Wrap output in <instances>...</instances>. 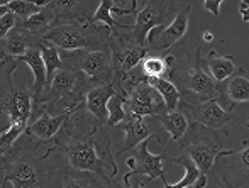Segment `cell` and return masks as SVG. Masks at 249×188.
<instances>
[{"label": "cell", "mask_w": 249, "mask_h": 188, "mask_svg": "<svg viewBox=\"0 0 249 188\" xmlns=\"http://www.w3.org/2000/svg\"><path fill=\"white\" fill-rule=\"evenodd\" d=\"M87 112L82 109L70 114L61 131L50 142H41L44 156L61 151L68 163V168L75 171H87L97 175L105 185L117 180V163L112 153V137L108 127L92 120L89 131H83L82 124Z\"/></svg>", "instance_id": "cell-1"}, {"label": "cell", "mask_w": 249, "mask_h": 188, "mask_svg": "<svg viewBox=\"0 0 249 188\" xmlns=\"http://www.w3.org/2000/svg\"><path fill=\"white\" fill-rule=\"evenodd\" d=\"M46 159L41 142L22 134L0 158V188H5L9 182L12 188H46L44 183L51 182V168L46 166Z\"/></svg>", "instance_id": "cell-2"}, {"label": "cell", "mask_w": 249, "mask_h": 188, "mask_svg": "<svg viewBox=\"0 0 249 188\" xmlns=\"http://www.w3.org/2000/svg\"><path fill=\"white\" fill-rule=\"evenodd\" d=\"M178 146L183 156L190 158L205 175L222 156H229L236 151V149H224L217 132L209 131L195 122H190L183 137L178 141Z\"/></svg>", "instance_id": "cell-3"}, {"label": "cell", "mask_w": 249, "mask_h": 188, "mask_svg": "<svg viewBox=\"0 0 249 188\" xmlns=\"http://www.w3.org/2000/svg\"><path fill=\"white\" fill-rule=\"evenodd\" d=\"M108 36H110V33L104 26L68 22L56 26L43 39L54 44L61 51H78L107 48Z\"/></svg>", "instance_id": "cell-4"}, {"label": "cell", "mask_w": 249, "mask_h": 188, "mask_svg": "<svg viewBox=\"0 0 249 188\" xmlns=\"http://www.w3.org/2000/svg\"><path fill=\"white\" fill-rule=\"evenodd\" d=\"M107 48L110 51L112 66H114V83L112 85L117 92V88L125 80V76L141 65L144 56L149 53V48L139 44L132 37L129 24H125L119 31H112L110 36H108Z\"/></svg>", "instance_id": "cell-5"}, {"label": "cell", "mask_w": 249, "mask_h": 188, "mask_svg": "<svg viewBox=\"0 0 249 188\" xmlns=\"http://www.w3.org/2000/svg\"><path fill=\"white\" fill-rule=\"evenodd\" d=\"M178 107L183 110L190 122L200 124L217 134H231V131L236 127H248L246 117L226 110L217 100L187 102L181 99Z\"/></svg>", "instance_id": "cell-6"}, {"label": "cell", "mask_w": 249, "mask_h": 188, "mask_svg": "<svg viewBox=\"0 0 249 188\" xmlns=\"http://www.w3.org/2000/svg\"><path fill=\"white\" fill-rule=\"evenodd\" d=\"M183 3L185 2H175V0H149V2L136 0V22L131 26L132 37L142 46H148V34L173 19Z\"/></svg>", "instance_id": "cell-7"}, {"label": "cell", "mask_w": 249, "mask_h": 188, "mask_svg": "<svg viewBox=\"0 0 249 188\" xmlns=\"http://www.w3.org/2000/svg\"><path fill=\"white\" fill-rule=\"evenodd\" d=\"M59 56H61L65 66L78 69L93 82L114 83V66H112V56L108 48L78 51L59 50Z\"/></svg>", "instance_id": "cell-8"}, {"label": "cell", "mask_w": 249, "mask_h": 188, "mask_svg": "<svg viewBox=\"0 0 249 188\" xmlns=\"http://www.w3.org/2000/svg\"><path fill=\"white\" fill-rule=\"evenodd\" d=\"M115 127L124 131L125 136L124 141L117 146L114 156H122L125 153H131L132 149L138 148L142 141H146L149 137H154L158 141V144L161 146H166V142L170 141L164 129L161 127L160 117H141L127 112L125 119Z\"/></svg>", "instance_id": "cell-9"}, {"label": "cell", "mask_w": 249, "mask_h": 188, "mask_svg": "<svg viewBox=\"0 0 249 188\" xmlns=\"http://www.w3.org/2000/svg\"><path fill=\"white\" fill-rule=\"evenodd\" d=\"M194 2H185L183 7L175 14L166 27H156L148 34L149 51L171 53L177 46H181L187 39L188 27H190V14Z\"/></svg>", "instance_id": "cell-10"}, {"label": "cell", "mask_w": 249, "mask_h": 188, "mask_svg": "<svg viewBox=\"0 0 249 188\" xmlns=\"http://www.w3.org/2000/svg\"><path fill=\"white\" fill-rule=\"evenodd\" d=\"M187 66V75L175 82V85L178 86L181 95L185 97L187 93H195L200 99V102H203V100H215L217 83L213 82L212 76L203 68L202 46H198L194 53L188 54Z\"/></svg>", "instance_id": "cell-11"}, {"label": "cell", "mask_w": 249, "mask_h": 188, "mask_svg": "<svg viewBox=\"0 0 249 188\" xmlns=\"http://www.w3.org/2000/svg\"><path fill=\"white\" fill-rule=\"evenodd\" d=\"M149 139L142 141L138 148H134L131 151V158L127 159V165L131 166L127 173H124L125 176H146V182L151 183L154 180H163L164 178V168L163 163L166 159L168 149H164L160 154H153L149 151Z\"/></svg>", "instance_id": "cell-12"}, {"label": "cell", "mask_w": 249, "mask_h": 188, "mask_svg": "<svg viewBox=\"0 0 249 188\" xmlns=\"http://www.w3.org/2000/svg\"><path fill=\"white\" fill-rule=\"evenodd\" d=\"M124 105L129 114L141 117H158L164 112L163 99L146 80L138 82L129 90L124 97Z\"/></svg>", "instance_id": "cell-13"}, {"label": "cell", "mask_w": 249, "mask_h": 188, "mask_svg": "<svg viewBox=\"0 0 249 188\" xmlns=\"http://www.w3.org/2000/svg\"><path fill=\"white\" fill-rule=\"evenodd\" d=\"M7 83H9V92H7L5 99L2 100L0 110L9 116V125L27 127L31 116H33L34 93L31 92V88H16L12 83V76H7Z\"/></svg>", "instance_id": "cell-14"}, {"label": "cell", "mask_w": 249, "mask_h": 188, "mask_svg": "<svg viewBox=\"0 0 249 188\" xmlns=\"http://www.w3.org/2000/svg\"><path fill=\"white\" fill-rule=\"evenodd\" d=\"M248 139L237 149L236 161H226L217 171V183L220 188H248L249 173V148ZM231 156V154H229Z\"/></svg>", "instance_id": "cell-15"}, {"label": "cell", "mask_w": 249, "mask_h": 188, "mask_svg": "<svg viewBox=\"0 0 249 188\" xmlns=\"http://www.w3.org/2000/svg\"><path fill=\"white\" fill-rule=\"evenodd\" d=\"M46 3L56 14L58 26L68 22L90 24L99 7V2H90V0H48Z\"/></svg>", "instance_id": "cell-16"}, {"label": "cell", "mask_w": 249, "mask_h": 188, "mask_svg": "<svg viewBox=\"0 0 249 188\" xmlns=\"http://www.w3.org/2000/svg\"><path fill=\"white\" fill-rule=\"evenodd\" d=\"M115 93L117 92H115L112 83H100L92 80V83L85 92V97H83V110L92 117L95 124H107V103Z\"/></svg>", "instance_id": "cell-17"}, {"label": "cell", "mask_w": 249, "mask_h": 188, "mask_svg": "<svg viewBox=\"0 0 249 188\" xmlns=\"http://www.w3.org/2000/svg\"><path fill=\"white\" fill-rule=\"evenodd\" d=\"M217 102L226 110L232 112L237 103L249 102V80L246 71L234 75L224 82L217 83Z\"/></svg>", "instance_id": "cell-18"}, {"label": "cell", "mask_w": 249, "mask_h": 188, "mask_svg": "<svg viewBox=\"0 0 249 188\" xmlns=\"http://www.w3.org/2000/svg\"><path fill=\"white\" fill-rule=\"evenodd\" d=\"M75 112V110H73ZM70 114L71 112H59V114H51V112H43L33 119L26 127V132L29 137L36 139L39 142H50L68 120Z\"/></svg>", "instance_id": "cell-19"}, {"label": "cell", "mask_w": 249, "mask_h": 188, "mask_svg": "<svg viewBox=\"0 0 249 188\" xmlns=\"http://www.w3.org/2000/svg\"><path fill=\"white\" fill-rule=\"evenodd\" d=\"M177 58L171 53H160V51H149L141 61V78H166L173 80L177 73Z\"/></svg>", "instance_id": "cell-20"}, {"label": "cell", "mask_w": 249, "mask_h": 188, "mask_svg": "<svg viewBox=\"0 0 249 188\" xmlns=\"http://www.w3.org/2000/svg\"><path fill=\"white\" fill-rule=\"evenodd\" d=\"M37 43H39V39H37L36 36H33L29 31L24 29V27L20 26V22L0 41L3 53L9 58H14V60L22 56V54H26L27 50L37 46Z\"/></svg>", "instance_id": "cell-21"}, {"label": "cell", "mask_w": 249, "mask_h": 188, "mask_svg": "<svg viewBox=\"0 0 249 188\" xmlns=\"http://www.w3.org/2000/svg\"><path fill=\"white\" fill-rule=\"evenodd\" d=\"M207 73L212 76L215 83H220L224 80L231 78L234 75H239L244 71L243 66L237 65L236 58L231 54H217V51H210L205 60Z\"/></svg>", "instance_id": "cell-22"}, {"label": "cell", "mask_w": 249, "mask_h": 188, "mask_svg": "<svg viewBox=\"0 0 249 188\" xmlns=\"http://www.w3.org/2000/svg\"><path fill=\"white\" fill-rule=\"evenodd\" d=\"M16 61L19 63H26L27 66L31 68L34 76L33 86H31V92L34 93V100H39L41 97L44 95L46 92V68H44L43 63V56H41V51L37 46L31 48V50L26 51V54L16 58Z\"/></svg>", "instance_id": "cell-23"}, {"label": "cell", "mask_w": 249, "mask_h": 188, "mask_svg": "<svg viewBox=\"0 0 249 188\" xmlns=\"http://www.w3.org/2000/svg\"><path fill=\"white\" fill-rule=\"evenodd\" d=\"M51 173L58 178L59 188H107V185L93 173L75 171L68 166L59 170L51 168Z\"/></svg>", "instance_id": "cell-24"}, {"label": "cell", "mask_w": 249, "mask_h": 188, "mask_svg": "<svg viewBox=\"0 0 249 188\" xmlns=\"http://www.w3.org/2000/svg\"><path fill=\"white\" fill-rule=\"evenodd\" d=\"M20 26L26 31H29L33 36H36L37 39H43L50 31L54 29L58 26V19H56V14L48 7V3H44V7L37 14L31 16L26 20H19Z\"/></svg>", "instance_id": "cell-25"}, {"label": "cell", "mask_w": 249, "mask_h": 188, "mask_svg": "<svg viewBox=\"0 0 249 188\" xmlns=\"http://www.w3.org/2000/svg\"><path fill=\"white\" fill-rule=\"evenodd\" d=\"M158 117H160L161 127L164 129L168 139L177 141V142L183 137L188 125H190V120H188V117L185 116V112L180 107H178L177 110H171V112H163Z\"/></svg>", "instance_id": "cell-26"}, {"label": "cell", "mask_w": 249, "mask_h": 188, "mask_svg": "<svg viewBox=\"0 0 249 188\" xmlns=\"http://www.w3.org/2000/svg\"><path fill=\"white\" fill-rule=\"evenodd\" d=\"M151 86L158 92V95L163 99L164 103V112H171V110H177L180 105V100L183 99L181 92L178 90V86L175 85L173 80L166 78H149L146 80Z\"/></svg>", "instance_id": "cell-27"}, {"label": "cell", "mask_w": 249, "mask_h": 188, "mask_svg": "<svg viewBox=\"0 0 249 188\" xmlns=\"http://www.w3.org/2000/svg\"><path fill=\"white\" fill-rule=\"evenodd\" d=\"M37 48H39L41 56H43L44 68H46V88H48L50 83L53 82L54 73L63 66V61H61V56H59V50L54 46V44L48 43V41H44V39H39Z\"/></svg>", "instance_id": "cell-28"}, {"label": "cell", "mask_w": 249, "mask_h": 188, "mask_svg": "<svg viewBox=\"0 0 249 188\" xmlns=\"http://www.w3.org/2000/svg\"><path fill=\"white\" fill-rule=\"evenodd\" d=\"M173 161L177 163V165L183 166V168H185V175H183V178H181L178 183H175V185L168 183L166 178H163L161 182H163L164 188H190V187H194V183L197 182L198 175L202 173L197 168V165H195V163L192 161L190 158H187V156H183V154H181V156H175Z\"/></svg>", "instance_id": "cell-29"}, {"label": "cell", "mask_w": 249, "mask_h": 188, "mask_svg": "<svg viewBox=\"0 0 249 188\" xmlns=\"http://www.w3.org/2000/svg\"><path fill=\"white\" fill-rule=\"evenodd\" d=\"M115 5H117V3H115L114 0H104V2H99V7H97V10H95V14H93L92 20H90V24H93V26L104 24V27H107L108 33L122 29L125 24L117 22V20L112 17V9H114Z\"/></svg>", "instance_id": "cell-30"}, {"label": "cell", "mask_w": 249, "mask_h": 188, "mask_svg": "<svg viewBox=\"0 0 249 188\" xmlns=\"http://www.w3.org/2000/svg\"><path fill=\"white\" fill-rule=\"evenodd\" d=\"M127 116V110H125V105H124V95L121 93H115L112 95V99L108 100L107 103V127H115L117 124H121L122 120L125 119Z\"/></svg>", "instance_id": "cell-31"}, {"label": "cell", "mask_w": 249, "mask_h": 188, "mask_svg": "<svg viewBox=\"0 0 249 188\" xmlns=\"http://www.w3.org/2000/svg\"><path fill=\"white\" fill-rule=\"evenodd\" d=\"M9 10L17 17L19 20H26L31 16L37 14L44 7L46 2H27V0H10V2H3Z\"/></svg>", "instance_id": "cell-32"}, {"label": "cell", "mask_w": 249, "mask_h": 188, "mask_svg": "<svg viewBox=\"0 0 249 188\" xmlns=\"http://www.w3.org/2000/svg\"><path fill=\"white\" fill-rule=\"evenodd\" d=\"M24 132H26V127H22V125H9V127L0 131V158L7 151H10V148L16 144V141Z\"/></svg>", "instance_id": "cell-33"}, {"label": "cell", "mask_w": 249, "mask_h": 188, "mask_svg": "<svg viewBox=\"0 0 249 188\" xmlns=\"http://www.w3.org/2000/svg\"><path fill=\"white\" fill-rule=\"evenodd\" d=\"M17 24H19V19H17L12 12H9L3 17H0V41H2L3 37H5L7 34H9L10 31L17 26Z\"/></svg>", "instance_id": "cell-34"}, {"label": "cell", "mask_w": 249, "mask_h": 188, "mask_svg": "<svg viewBox=\"0 0 249 188\" xmlns=\"http://www.w3.org/2000/svg\"><path fill=\"white\" fill-rule=\"evenodd\" d=\"M222 0H205V2L202 3L203 9L207 10V12H210L212 16H219L220 14V7H222Z\"/></svg>", "instance_id": "cell-35"}, {"label": "cell", "mask_w": 249, "mask_h": 188, "mask_svg": "<svg viewBox=\"0 0 249 188\" xmlns=\"http://www.w3.org/2000/svg\"><path fill=\"white\" fill-rule=\"evenodd\" d=\"M239 16L244 22H249V5L246 2H239Z\"/></svg>", "instance_id": "cell-36"}, {"label": "cell", "mask_w": 249, "mask_h": 188, "mask_svg": "<svg viewBox=\"0 0 249 188\" xmlns=\"http://www.w3.org/2000/svg\"><path fill=\"white\" fill-rule=\"evenodd\" d=\"M129 176H122V183L121 182H117V180H115V182H112L110 185H107V188H127V185H129Z\"/></svg>", "instance_id": "cell-37"}, {"label": "cell", "mask_w": 249, "mask_h": 188, "mask_svg": "<svg viewBox=\"0 0 249 188\" xmlns=\"http://www.w3.org/2000/svg\"><path fill=\"white\" fill-rule=\"evenodd\" d=\"M207 182H209V176L205 173H200L197 182L194 183V188H205L207 187Z\"/></svg>", "instance_id": "cell-38"}, {"label": "cell", "mask_w": 249, "mask_h": 188, "mask_svg": "<svg viewBox=\"0 0 249 188\" xmlns=\"http://www.w3.org/2000/svg\"><path fill=\"white\" fill-rule=\"evenodd\" d=\"M127 188H146V182H142L141 176H136V180L132 183H129Z\"/></svg>", "instance_id": "cell-39"}, {"label": "cell", "mask_w": 249, "mask_h": 188, "mask_svg": "<svg viewBox=\"0 0 249 188\" xmlns=\"http://www.w3.org/2000/svg\"><path fill=\"white\" fill-rule=\"evenodd\" d=\"M202 39H203V43H212V41H213V34L210 33V31H203V33H202Z\"/></svg>", "instance_id": "cell-40"}, {"label": "cell", "mask_w": 249, "mask_h": 188, "mask_svg": "<svg viewBox=\"0 0 249 188\" xmlns=\"http://www.w3.org/2000/svg\"><path fill=\"white\" fill-rule=\"evenodd\" d=\"M10 58L7 56L5 53H3V50H2V44H0V66H5L7 63H9Z\"/></svg>", "instance_id": "cell-41"}, {"label": "cell", "mask_w": 249, "mask_h": 188, "mask_svg": "<svg viewBox=\"0 0 249 188\" xmlns=\"http://www.w3.org/2000/svg\"><path fill=\"white\" fill-rule=\"evenodd\" d=\"M10 12V10H9V7H7L5 5V3H0V17H3V16H5V14H9Z\"/></svg>", "instance_id": "cell-42"}, {"label": "cell", "mask_w": 249, "mask_h": 188, "mask_svg": "<svg viewBox=\"0 0 249 188\" xmlns=\"http://www.w3.org/2000/svg\"><path fill=\"white\" fill-rule=\"evenodd\" d=\"M2 114H3V112H2V110H0V116H2Z\"/></svg>", "instance_id": "cell-43"}]
</instances>
